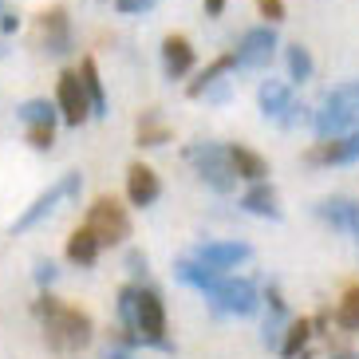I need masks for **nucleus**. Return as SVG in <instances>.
<instances>
[{"instance_id":"1","label":"nucleus","mask_w":359,"mask_h":359,"mask_svg":"<svg viewBox=\"0 0 359 359\" xmlns=\"http://www.w3.org/2000/svg\"><path fill=\"white\" fill-rule=\"evenodd\" d=\"M32 316L40 320L43 327V344L55 351V355H79V351L95 339V324L87 316L83 308L64 304L60 296L40 292L32 304Z\"/></svg>"},{"instance_id":"2","label":"nucleus","mask_w":359,"mask_h":359,"mask_svg":"<svg viewBox=\"0 0 359 359\" xmlns=\"http://www.w3.org/2000/svg\"><path fill=\"white\" fill-rule=\"evenodd\" d=\"M312 130H316V138H336L348 135V130H359V79L336 83L327 91L320 111L312 115Z\"/></svg>"},{"instance_id":"3","label":"nucleus","mask_w":359,"mask_h":359,"mask_svg":"<svg viewBox=\"0 0 359 359\" xmlns=\"http://www.w3.org/2000/svg\"><path fill=\"white\" fill-rule=\"evenodd\" d=\"M182 158L190 162L194 174H198L213 194H233L237 182H241L237 170H233V162H229V147H225V142H190V147L182 150Z\"/></svg>"},{"instance_id":"4","label":"nucleus","mask_w":359,"mask_h":359,"mask_svg":"<svg viewBox=\"0 0 359 359\" xmlns=\"http://www.w3.org/2000/svg\"><path fill=\"white\" fill-rule=\"evenodd\" d=\"M79 194H83V174H79V170L60 174V178H55L52 186H48V190H43L40 198H36L20 217L8 225V233H28V229H36V225H43L60 205H64V201H79Z\"/></svg>"},{"instance_id":"5","label":"nucleus","mask_w":359,"mask_h":359,"mask_svg":"<svg viewBox=\"0 0 359 359\" xmlns=\"http://www.w3.org/2000/svg\"><path fill=\"white\" fill-rule=\"evenodd\" d=\"M83 225L95 233V241L103 245V249L107 245H123L130 237V213L123 210L115 198H107V194L87 205V222Z\"/></svg>"},{"instance_id":"6","label":"nucleus","mask_w":359,"mask_h":359,"mask_svg":"<svg viewBox=\"0 0 359 359\" xmlns=\"http://www.w3.org/2000/svg\"><path fill=\"white\" fill-rule=\"evenodd\" d=\"M205 300L217 312H225V316H253L257 308H261V292H257V285L249 276H222L205 292Z\"/></svg>"},{"instance_id":"7","label":"nucleus","mask_w":359,"mask_h":359,"mask_svg":"<svg viewBox=\"0 0 359 359\" xmlns=\"http://www.w3.org/2000/svg\"><path fill=\"white\" fill-rule=\"evenodd\" d=\"M276 48H280V40H276V28H273V24L249 28V32L241 36V43L233 48V67H241V72H261V67L273 64Z\"/></svg>"},{"instance_id":"8","label":"nucleus","mask_w":359,"mask_h":359,"mask_svg":"<svg viewBox=\"0 0 359 359\" xmlns=\"http://www.w3.org/2000/svg\"><path fill=\"white\" fill-rule=\"evenodd\" d=\"M36 40H40V52L48 55H72L75 52V36H72V16H67L64 4H55V8H43L36 16Z\"/></svg>"},{"instance_id":"9","label":"nucleus","mask_w":359,"mask_h":359,"mask_svg":"<svg viewBox=\"0 0 359 359\" xmlns=\"http://www.w3.org/2000/svg\"><path fill=\"white\" fill-rule=\"evenodd\" d=\"M55 111H60L67 127H83L91 118V99L83 91L79 72H60V79H55Z\"/></svg>"},{"instance_id":"10","label":"nucleus","mask_w":359,"mask_h":359,"mask_svg":"<svg viewBox=\"0 0 359 359\" xmlns=\"http://www.w3.org/2000/svg\"><path fill=\"white\" fill-rule=\"evenodd\" d=\"M304 162L308 166H348V162H359V130L320 138L316 147L304 150Z\"/></svg>"},{"instance_id":"11","label":"nucleus","mask_w":359,"mask_h":359,"mask_svg":"<svg viewBox=\"0 0 359 359\" xmlns=\"http://www.w3.org/2000/svg\"><path fill=\"white\" fill-rule=\"evenodd\" d=\"M138 336L147 339H166V308H162V296L154 288H142L138 285V296H135V327Z\"/></svg>"},{"instance_id":"12","label":"nucleus","mask_w":359,"mask_h":359,"mask_svg":"<svg viewBox=\"0 0 359 359\" xmlns=\"http://www.w3.org/2000/svg\"><path fill=\"white\" fill-rule=\"evenodd\" d=\"M249 257H253V245H245V241H201L198 249H194V261L210 264L217 273L237 269V264H245Z\"/></svg>"},{"instance_id":"13","label":"nucleus","mask_w":359,"mask_h":359,"mask_svg":"<svg viewBox=\"0 0 359 359\" xmlns=\"http://www.w3.org/2000/svg\"><path fill=\"white\" fill-rule=\"evenodd\" d=\"M158 198H162L158 174H154L150 166H142V162H135V166L127 170V201L138 205V210H147V205H154Z\"/></svg>"},{"instance_id":"14","label":"nucleus","mask_w":359,"mask_h":359,"mask_svg":"<svg viewBox=\"0 0 359 359\" xmlns=\"http://www.w3.org/2000/svg\"><path fill=\"white\" fill-rule=\"evenodd\" d=\"M241 210L253 213V217H269V222H280V217H285V210H280V198H276V190L269 186V178H264V182H253V186L241 194Z\"/></svg>"},{"instance_id":"15","label":"nucleus","mask_w":359,"mask_h":359,"mask_svg":"<svg viewBox=\"0 0 359 359\" xmlns=\"http://www.w3.org/2000/svg\"><path fill=\"white\" fill-rule=\"evenodd\" d=\"M162 72H166V79H182V75L194 72V43L186 36L162 40Z\"/></svg>"},{"instance_id":"16","label":"nucleus","mask_w":359,"mask_h":359,"mask_svg":"<svg viewBox=\"0 0 359 359\" xmlns=\"http://www.w3.org/2000/svg\"><path fill=\"white\" fill-rule=\"evenodd\" d=\"M316 213L324 217L336 233H351L359 225V201L355 198H324L316 205Z\"/></svg>"},{"instance_id":"17","label":"nucleus","mask_w":359,"mask_h":359,"mask_svg":"<svg viewBox=\"0 0 359 359\" xmlns=\"http://www.w3.org/2000/svg\"><path fill=\"white\" fill-rule=\"evenodd\" d=\"M288 103H292V87L285 83V79H264L261 87H257V107H261L264 118H280L288 111Z\"/></svg>"},{"instance_id":"18","label":"nucleus","mask_w":359,"mask_h":359,"mask_svg":"<svg viewBox=\"0 0 359 359\" xmlns=\"http://www.w3.org/2000/svg\"><path fill=\"white\" fill-rule=\"evenodd\" d=\"M67 261L72 264H79V269H91V264L99 261V253H103V245L95 241V233L87 229V225H79V229L72 233V237H67Z\"/></svg>"},{"instance_id":"19","label":"nucleus","mask_w":359,"mask_h":359,"mask_svg":"<svg viewBox=\"0 0 359 359\" xmlns=\"http://www.w3.org/2000/svg\"><path fill=\"white\" fill-rule=\"evenodd\" d=\"M174 276H178L182 285L198 288V292H210V288L217 285L225 273H217V269H210V264H201V261H194V257H186V261L174 264Z\"/></svg>"},{"instance_id":"20","label":"nucleus","mask_w":359,"mask_h":359,"mask_svg":"<svg viewBox=\"0 0 359 359\" xmlns=\"http://www.w3.org/2000/svg\"><path fill=\"white\" fill-rule=\"evenodd\" d=\"M229 162H233V170H237L241 182H264L269 178V162L249 147H229Z\"/></svg>"},{"instance_id":"21","label":"nucleus","mask_w":359,"mask_h":359,"mask_svg":"<svg viewBox=\"0 0 359 359\" xmlns=\"http://www.w3.org/2000/svg\"><path fill=\"white\" fill-rule=\"evenodd\" d=\"M79 79H83V91H87V99H91V115L107 118V91H103V79H99V64L91 60V55H83Z\"/></svg>"},{"instance_id":"22","label":"nucleus","mask_w":359,"mask_h":359,"mask_svg":"<svg viewBox=\"0 0 359 359\" xmlns=\"http://www.w3.org/2000/svg\"><path fill=\"white\" fill-rule=\"evenodd\" d=\"M308 339H312V324L308 320H288L285 332H280V344H276V351L285 359H300L308 348Z\"/></svg>"},{"instance_id":"23","label":"nucleus","mask_w":359,"mask_h":359,"mask_svg":"<svg viewBox=\"0 0 359 359\" xmlns=\"http://www.w3.org/2000/svg\"><path fill=\"white\" fill-rule=\"evenodd\" d=\"M16 118H20L24 127H55L60 111H55V103H48V99H28V103L16 107Z\"/></svg>"},{"instance_id":"24","label":"nucleus","mask_w":359,"mask_h":359,"mask_svg":"<svg viewBox=\"0 0 359 359\" xmlns=\"http://www.w3.org/2000/svg\"><path fill=\"white\" fill-rule=\"evenodd\" d=\"M285 64H288V79H292V83H308L312 72H316V60H312V52H308L304 43H288Z\"/></svg>"},{"instance_id":"25","label":"nucleus","mask_w":359,"mask_h":359,"mask_svg":"<svg viewBox=\"0 0 359 359\" xmlns=\"http://www.w3.org/2000/svg\"><path fill=\"white\" fill-rule=\"evenodd\" d=\"M170 123L166 118H158L154 111H147V115L138 118V147H166L170 142Z\"/></svg>"},{"instance_id":"26","label":"nucleus","mask_w":359,"mask_h":359,"mask_svg":"<svg viewBox=\"0 0 359 359\" xmlns=\"http://www.w3.org/2000/svg\"><path fill=\"white\" fill-rule=\"evenodd\" d=\"M229 72H233V52H229V55H217V60H213V64L205 67V72H201L190 87H186V95H190V99H201V91H205V87L217 83V79H222V75H229Z\"/></svg>"},{"instance_id":"27","label":"nucleus","mask_w":359,"mask_h":359,"mask_svg":"<svg viewBox=\"0 0 359 359\" xmlns=\"http://www.w3.org/2000/svg\"><path fill=\"white\" fill-rule=\"evenodd\" d=\"M336 327H344V332H359V285H351L348 292H344V300L336 304Z\"/></svg>"},{"instance_id":"28","label":"nucleus","mask_w":359,"mask_h":359,"mask_svg":"<svg viewBox=\"0 0 359 359\" xmlns=\"http://www.w3.org/2000/svg\"><path fill=\"white\" fill-rule=\"evenodd\" d=\"M135 296H138V285H123L118 288V300H115V308H118V324L127 327H135Z\"/></svg>"},{"instance_id":"29","label":"nucleus","mask_w":359,"mask_h":359,"mask_svg":"<svg viewBox=\"0 0 359 359\" xmlns=\"http://www.w3.org/2000/svg\"><path fill=\"white\" fill-rule=\"evenodd\" d=\"M24 138L32 150H52L55 142V127H24Z\"/></svg>"},{"instance_id":"30","label":"nucleus","mask_w":359,"mask_h":359,"mask_svg":"<svg viewBox=\"0 0 359 359\" xmlns=\"http://www.w3.org/2000/svg\"><path fill=\"white\" fill-rule=\"evenodd\" d=\"M276 123H280V127H304V123H312V115H308V107L304 103H288V111L280 118H276Z\"/></svg>"},{"instance_id":"31","label":"nucleus","mask_w":359,"mask_h":359,"mask_svg":"<svg viewBox=\"0 0 359 359\" xmlns=\"http://www.w3.org/2000/svg\"><path fill=\"white\" fill-rule=\"evenodd\" d=\"M162 0H115V12L118 16H142V12L158 8Z\"/></svg>"},{"instance_id":"32","label":"nucleus","mask_w":359,"mask_h":359,"mask_svg":"<svg viewBox=\"0 0 359 359\" xmlns=\"http://www.w3.org/2000/svg\"><path fill=\"white\" fill-rule=\"evenodd\" d=\"M257 8H261V16L269 24H280L288 16V8H285V0H257Z\"/></svg>"},{"instance_id":"33","label":"nucleus","mask_w":359,"mask_h":359,"mask_svg":"<svg viewBox=\"0 0 359 359\" xmlns=\"http://www.w3.org/2000/svg\"><path fill=\"white\" fill-rule=\"evenodd\" d=\"M36 285H40V288H48V285H55V276H60V269H55V264L52 261H40V264H36Z\"/></svg>"},{"instance_id":"34","label":"nucleus","mask_w":359,"mask_h":359,"mask_svg":"<svg viewBox=\"0 0 359 359\" xmlns=\"http://www.w3.org/2000/svg\"><path fill=\"white\" fill-rule=\"evenodd\" d=\"M147 253H127V269H130V276L135 280H147Z\"/></svg>"},{"instance_id":"35","label":"nucleus","mask_w":359,"mask_h":359,"mask_svg":"<svg viewBox=\"0 0 359 359\" xmlns=\"http://www.w3.org/2000/svg\"><path fill=\"white\" fill-rule=\"evenodd\" d=\"M201 99H213V103H225V99H229V79H217V83H210L205 91H201Z\"/></svg>"},{"instance_id":"36","label":"nucleus","mask_w":359,"mask_h":359,"mask_svg":"<svg viewBox=\"0 0 359 359\" xmlns=\"http://www.w3.org/2000/svg\"><path fill=\"white\" fill-rule=\"evenodd\" d=\"M16 28H20V16H16V12H8V8H4V12H0V36H12V32H16Z\"/></svg>"},{"instance_id":"37","label":"nucleus","mask_w":359,"mask_h":359,"mask_svg":"<svg viewBox=\"0 0 359 359\" xmlns=\"http://www.w3.org/2000/svg\"><path fill=\"white\" fill-rule=\"evenodd\" d=\"M225 12V0H205V16H222Z\"/></svg>"},{"instance_id":"38","label":"nucleus","mask_w":359,"mask_h":359,"mask_svg":"<svg viewBox=\"0 0 359 359\" xmlns=\"http://www.w3.org/2000/svg\"><path fill=\"white\" fill-rule=\"evenodd\" d=\"M107 359H135V355H130V351H123V348H111V351H107Z\"/></svg>"},{"instance_id":"39","label":"nucleus","mask_w":359,"mask_h":359,"mask_svg":"<svg viewBox=\"0 0 359 359\" xmlns=\"http://www.w3.org/2000/svg\"><path fill=\"white\" fill-rule=\"evenodd\" d=\"M327 359H359L355 351H336V355H327Z\"/></svg>"},{"instance_id":"40","label":"nucleus","mask_w":359,"mask_h":359,"mask_svg":"<svg viewBox=\"0 0 359 359\" xmlns=\"http://www.w3.org/2000/svg\"><path fill=\"white\" fill-rule=\"evenodd\" d=\"M351 233H355V249H359V225H355V229H351Z\"/></svg>"},{"instance_id":"41","label":"nucleus","mask_w":359,"mask_h":359,"mask_svg":"<svg viewBox=\"0 0 359 359\" xmlns=\"http://www.w3.org/2000/svg\"><path fill=\"white\" fill-rule=\"evenodd\" d=\"M0 60H4V40H0Z\"/></svg>"},{"instance_id":"42","label":"nucleus","mask_w":359,"mask_h":359,"mask_svg":"<svg viewBox=\"0 0 359 359\" xmlns=\"http://www.w3.org/2000/svg\"><path fill=\"white\" fill-rule=\"evenodd\" d=\"M0 12H4V0H0Z\"/></svg>"}]
</instances>
